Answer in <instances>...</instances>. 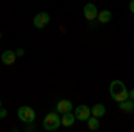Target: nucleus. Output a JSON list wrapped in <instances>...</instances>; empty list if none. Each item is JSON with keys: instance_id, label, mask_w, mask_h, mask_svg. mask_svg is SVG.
<instances>
[{"instance_id": "nucleus-1", "label": "nucleus", "mask_w": 134, "mask_h": 132, "mask_svg": "<svg viewBox=\"0 0 134 132\" xmlns=\"http://www.w3.org/2000/svg\"><path fill=\"white\" fill-rule=\"evenodd\" d=\"M109 95L114 102H122L125 98H129V89L125 88V84L122 81H113L109 84Z\"/></svg>"}, {"instance_id": "nucleus-2", "label": "nucleus", "mask_w": 134, "mask_h": 132, "mask_svg": "<svg viewBox=\"0 0 134 132\" xmlns=\"http://www.w3.org/2000/svg\"><path fill=\"white\" fill-rule=\"evenodd\" d=\"M61 125H63V123H61V114H59L57 111H55V112H48V114L43 118V129L48 130V132L57 130Z\"/></svg>"}, {"instance_id": "nucleus-3", "label": "nucleus", "mask_w": 134, "mask_h": 132, "mask_svg": "<svg viewBox=\"0 0 134 132\" xmlns=\"http://www.w3.org/2000/svg\"><path fill=\"white\" fill-rule=\"evenodd\" d=\"M18 120L23 123H34L36 120V111L29 107V105H21L20 109H18Z\"/></svg>"}, {"instance_id": "nucleus-4", "label": "nucleus", "mask_w": 134, "mask_h": 132, "mask_svg": "<svg viewBox=\"0 0 134 132\" xmlns=\"http://www.w3.org/2000/svg\"><path fill=\"white\" fill-rule=\"evenodd\" d=\"M32 23H34V29H43V27H47V25L50 23V14L45 13V11H41V13H38V14L34 16Z\"/></svg>"}, {"instance_id": "nucleus-5", "label": "nucleus", "mask_w": 134, "mask_h": 132, "mask_svg": "<svg viewBox=\"0 0 134 132\" xmlns=\"http://www.w3.org/2000/svg\"><path fill=\"white\" fill-rule=\"evenodd\" d=\"M82 14H84V18H86V20H90V21L97 20V16H98V9H97V5H95V4L90 2V4H86V5H84Z\"/></svg>"}, {"instance_id": "nucleus-6", "label": "nucleus", "mask_w": 134, "mask_h": 132, "mask_svg": "<svg viewBox=\"0 0 134 132\" xmlns=\"http://www.w3.org/2000/svg\"><path fill=\"white\" fill-rule=\"evenodd\" d=\"M75 116H77V122H88V118L91 116V109L88 105H77Z\"/></svg>"}, {"instance_id": "nucleus-7", "label": "nucleus", "mask_w": 134, "mask_h": 132, "mask_svg": "<svg viewBox=\"0 0 134 132\" xmlns=\"http://www.w3.org/2000/svg\"><path fill=\"white\" fill-rule=\"evenodd\" d=\"M2 62H4L5 66L14 64V62H16V52L14 50H5L4 54H2Z\"/></svg>"}, {"instance_id": "nucleus-8", "label": "nucleus", "mask_w": 134, "mask_h": 132, "mask_svg": "<svg viewBox=\"0 0 134 132\" xmlns=\"http://www.w3.org/2000/svg\"><path fill=\"white\" fill-rule=\"evenodd\" d=\"M75 120H77V116H75V112H72V111H68V112H64V114H61V123H63V127H72L73 123H75Z\"/></svg>"}, {"instance_id": "nucleus-9", "label": "nucleus", "mask_w": 134, "mask_h": 132, "mask_svg": "<svg viewBox=\"0 0 134 132\" xmlns=\"http://www.w3.org/2000/svg\"><path fill=\"white\" fill-rule=\"evenodd\" d=\"M72 109H73V104L70 100H59L57 105H55V111L59 112V114H64V112L72 111Z\"/></svg>"}, {"instance_id": "nucleus-10", "label": "nucleus", "mask_w": 134, "mask_h": 132, "mask_svg": "<svg viewBox=\"0 0 134 132\" xmlns=\"http://www.w3.org/2000/svg\"><path fill=\"white\" fill-rule=\"evenodd\" d=\"M118 107H120L124 112H134V100H131V98H125V100L118 102Z\"/></svg>"}, {"instance_id": "nucleus-11", "label": "nucleus", "mask_w": 134, "mask_h": 132, "mask_svg": "<svg viewBox=\"0 0 134 132\" xmlns=\"http://www.w3.org/2000/svg\"><path fill=\"white\" fill-rule=\"evenodd\" d=\"M91 116L104 118V116H105V105H104V104H95L91 107Z\"/></svg>"}, {"instance_id": "nucleus-12", "label": "nucleus", "mask_w": 134, "mask_h": 132, "mask_svg": "<svg viewBox=\"0 0 134 132\" xmlns=\"http://www.w3.org/2000/svg\"><path fill=\"white\" fill-rule=\"evenodd\" d=\"M111 18H113V13H111V11H107V9L98 11V16H97V20L100 21V23H109V21H111Z\"/></svg>"}, {"instance_id": "nucleus-13", "label": "nucleus", "mask_w": 134, "mask_h": 132, "mask_svg": "<svg viewBox=\"0 0 134 132\" xmlns=\"http://www.w3.org/2000/svg\"><path fill=\"white\" fill-rule=\"evenodd\" d=\"M98 120H100V118H97V116H90V118H88V129H90V130H98V129H100V122H98Z\"/></svg>"}, {"instance_id": "nucleus-14", "label": "nucleus", "mask_w": 134, "mask_h": 132, "mask_svg": "<svg viewBox=\"0 0 134 132\" xmlns=\"http://www.w3.org/2000/svg\"><path fill=\"white\" fill-rule=\"evenodd\" d=\"M16 57H23V55H25V50H23V48H16Z\"/></svg>"}, {"instance_id": "nucleus-15", "label": "nucleus", "mask_w": 134, "mask_h": 132, "mask_svg": "<svg viewBox=\"0 0 134 132\" xmlns=\"http://www.w3.org/2000/svg\"><path fill=\"white\" fill-rule=\"evenodd\" d=\"M5 116H7V111H5L4 107H0V120H2V118H5Z\"/></svg>"}, {"instance_id": "nucleus-16", "label": "nucleus", "mask_w": 134, "mask_h": 132, "mask_svg": "<svg viewBox=\"0 0 134 132\" xmlns=\"http://www.w3.org/2000/svg\"><path fill=\"white\" fill-rule=\"evenodd\" d=\"M34 129H36V127H34L32 123H27V127H25V130H34Z\"/></svg>"}, {"instance_id": "nucleus-17", "label": "nucleus", "mask_w": 134, "mask_h": 132, "mask_svg": "<svg viewBox=\"0 0 134 132\" xmlns=\"http://www.w3.org/2000/svg\"><path fill=\"white\" fill-rule=\"evenodd\" d=\"M129 11L134 13V0H131V4H129Z\"/></svg>"}, {"instance_id": "nucleus-18", "label": "nucleus", "mask_w": 134, "mask_h": 132, "mask_svg": "<svg viewBox=\"0 0 134 132\" xmlns=\"http://www.w3.org/2000/svg\"><path fill=\"white\" fill-rule=\"evenodd\" d=\"M129 98L134 100V89H129Z\"/></svg>"}, {"instance_id": "nucleus-19", "label": "nucleus", "mask_w": 134, "mask_h": 132, "mask_svg": "<svg viewBox=\"0 0 134 132\" xmlns=\"http://www.w3.org/2000/svg\"><path fill=\"white\" fill-rule=\"evenodd\" d=\"M0 38H2V31H0Z\"/></svg>"}, {"instance_id": "nucleus-20", "label": "nucleus", "mask_w": 134, "mask_h": 132, "mask_svg": "<svg viewBox=\"0 0 134 132\" xmlns=\"http://www.w3.org/2000/svg\"><path fill=\"white\" fill-rule=\"evenodd\" d=\"M0 107H2V100H0Z\"/></svg>"}]
</instances>
